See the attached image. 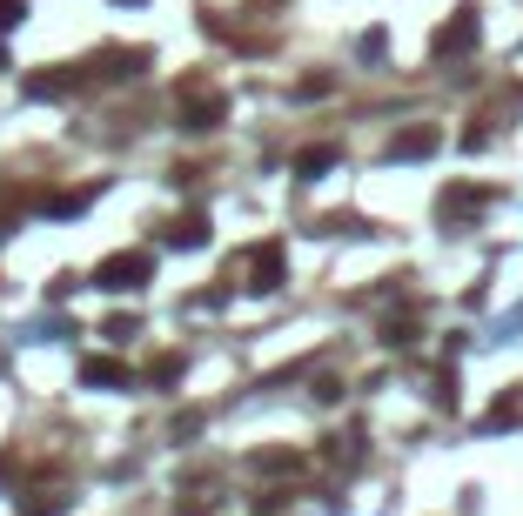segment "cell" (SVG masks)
Masks as SVG:
<instances>
[{
    "label": "cell",
    "mask_w": 523,
    "mask_h": 516,
    "mask_svg": "<svg viewBox=\"0 0 523 516\" xmlns=\"http://www.w3.org/2000/svg\"><path fill=\"white\" fill-rule=\"evenodd\" d=\"M141 282H155V255H148V248H121V255H108V262L94 269V289H108V295H128V289H141Z\"/></svg>",
    "instance_id": "obj_1"
},
{
    "label": "cell",
    "mask_w": 523,
    "mask_h": 516,
    "mask_svg": "<svg viewBox=\"0 0 523 516\" xmlns=\"http://www.w3.org/2000/svg\"><path fill=\"white\" fill-rule=\"evenodd\" d=\"M282 275H289L282 242H255V248H249V289H255V295H275V289H282Z\"/></svg>",
    "instance_id": "obj_2"
},
{
    "label": "cell",
    "mask_w": 523,
    "mask_h": 516,
    "mask_svg": "<svg viewBox=\"0 0 523 516\" xmlns=\"http://www.w3.org/2000/svg\"><path fill=\"white\" fill-rule=\"evenodd\" d=\"M470 47H477V7L463 0V7H456V21L430 41V54H436V61H456V54H470Z\"/></svg>",
    "instance_id": "obj_3"
},
{
    "label": "cell",
    "mask_w": 523,
    "mask_h": 516,
    "mask_svg": "<svg viewBox=\"0 0 523 516\" xmlns=\"http://www.w3.org/2000/svg\"><path fill=\"white\" fill-rule=\"evenodd\" d=\"M222 121H228V101H222V94L188 88V101H182V128H188V135H208V128H222Z\"/></svg>",
    "instance_id": "obj_4"
},
{
    "label": "cell",
    "mask_w": 523,
    "mask_h": 516,
    "mask_svg": "<svg viewBox=\"0 0 523 516\" xmlns=\"http://www.w3.org/2000/svg\"><path fill=\"white\" fill-rule=\"evenodd\" d=\"M483 202H490V188H443V202H436V222L456 228V222H470V215H483Z\"/></svg>",
    "instance_id": "obj_5"
},
{
    "label": "cell",
    "mask_w": 523,
    "mask_h": 516,
    "mask_svg": "<svg viewBox=\"0 0 523 516\" xmlns=\"http://www.w3.org/2000/svg\"><path fill=\"white\" fill-rule=\"evenodd\" d=\"M436 148H443V135H436V128H403V135L389 141V155H396V161H416V155H436Z\"/></svg>",
    "instance_id": "obj_6"
},
{
    "label": "cell",
    "mask_w": 523,
    "mask_h": 516,
    "mask_svg": "<svg viewBox=\"0 0 523 516\" xmlns=\"http://www.w3.org/2000/svg\"><path fill=\"white\" fill-rule=\"evenodd\" d=\"M81 382H88V389H121L128 369H121L114 356H88V362H81Z\"/></svg>",
    "instance_id": "obj_7"
},
{
    "label": "cell",
    "mask_w": 523,
    "mask_h": 516,
    "mask_svg": "<svg viewBox=\"0 0 523 516\" xmlns=\"http://www.w3.org/2000/svg\"><path fill=\"white\" fill-rule=\"evenodd\" d=\"M329 168H336V148H302V155H296V175H302V181L329 175Z\"/></svg>",
    "instance_id": "obj_8"
},
{
    "label": "cell",
    "mask_w": 523,
    "mask_h": 516,
    "mask_svg": "<svg viewBox=\"0 0 523 516\" xmlns=\"http://www.w3.org/2000/svg\"><path fill=\"white\" fill-rule=\"evenodd\" d=\"M168 242H175V248H202V242H208V215H182Z\"/></svg>",
    "instance_id": "obj_9"
},
{
    "label": "cell",
    "mask_w": 523,
    "mask_h": 516,
    "mask_svg": "<svg viewBox=\"0 0 523 516\" xmlns=\"http://www.w3.org/2000/svg\"><path fill=\"white\" fill-rule=\"evenodd\" d=\"M21 14H27V0H0V34H14V27H21Z\"/></svg>",
    "instance_id": "obj_10"
},
{
    "label": "cell",
    "mask_w": 523,
    "mask_h": 516,
    "mask_svg": "<svg viewBox=\"0 0 523 516\" xmlns=\"http://www.w3.org/2000/svg\"><path fill=\"white\" fill-rule=\"evenodd\" d=\"M21 516H61V496H47V503H41V496H27Z\"/></svg>",
    "instance_id": "obj_11"
}]
</instances>
